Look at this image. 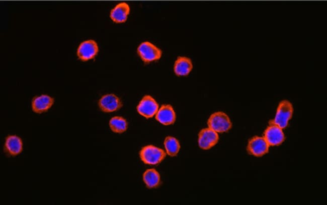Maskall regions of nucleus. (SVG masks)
Masks as SVG:
<instances>
[{"label": "nucleus", "mask_w": 327, "mask_h": 205, "mask_svg": "<svg viewBox=\"0 0 327 205\" xmlns=\"http://www.w3.org/2000/svg\"><path fill=\"white\" fill-rule=\"evenodd\" d=\"M293 113L292 103L287 100H283L278 104L275 118L269 122V124H274L282 129L285 128L287 126Z\"/></svg>", "instance_id": "f257e3e1"}, {"label": "nucleus", "mask_w": 327, "mask_h": 205, "mask_svg": "<svg viewBox=\"0 0 327 205\" xmlns=\"http://www.w3.org/2000/svg\"><path fill=\"white\" fill-rule=\"evenodd\" d=\"M207 124L209 128L219 133L227 132L232 127L228 116L222 111L212 113L208 120Z\"/></svg>", "instance_id": "f03ea898"}, {"label": "nucleus", "mask_w": 327, "mask_h": 205, "mask_svg": "<svg viewBox=\"0 0 327 205\" xmlns=\"http://www.w3.org/2000/svg\"><path fill=\"white\" fill-rule=\"evenodd\" d=\"M139 156L145 164L156 165L165 159L166 154L161 149L152 145H147L141 149Z\"/></svg>", "instance_id": "7ed1b4c3"}, {"label": "nucleus", "mask_w": 327, "mask_h": 205, "mask_svg": "<svg viewBox=\"0 0 327 205\" xmlns=\"http://www.w3.org/2000/svg\"><path fill=\"white\" fill-rule=\"evenodd\" d=\"M137 53L145 63H149L160 58L161 50L148 41L142 42L138 47Z\"/></svg>", "instance_id": "20e7f679"}, {"label": "nucleus", "mask_w": 327, "mask_h": 205, "mask_svg": "<svg viewBox=\"0 0 327 205\" xmlns=\"http://www.w3.org/2000/svg\"><path fill=\"white\" fill-rule=\"evenodd\" d=\"M98 52L97 43L94 40L89 39L80 43L77 49L76 54L80 60L86 61L95 58Z\"/></svg>", "instance_id": "39448f33"}, {"label": "nucleus", "mask_w": 327, "mask_h": 205, "mask_svg": "<svg viewBox=\"0 0 327 205\" xmlns=\"http://www.w3.org/2000/svg\"><path fill=\"white\" fill-rule=\"evenodd\" d=\"M269 146L264 137L255 136L249 141L247 150L250 155L260 157L269 152Z\"/></svg>", "instance_id": "423d86ee"}, {"label": "nucleus", "mask_w": 327, "mask_h": 205, "mask_svg": "<svg viewBox=\"0 0 327 205\" xmlns=\"http://www.w3.org/2000/svg\"><path fill=\"white\" fill-rule=\"evenodd\" d=\"M158 109V104L150 95L144 96L137 106V112L146 118L152 117Z\"/></svg>", "instance_id": "0eeeda50"}, {"label": "nucleus", "mask_w": 327, "mask_h": 205, "mask_svg": "<svg viewBox=\"0 0 327 205\" xmlns=\"http://www.w3.org/2000/svg\"><path fill=\"white\" fill-rule=\"evenodd\" d=\"M269 124L264 132V138L269 146L280 145L285 139L282 129L276 124Z\"/></svg>", "instance_id": "6e6552de"}, {"label": "nucleus", "mask_w": 327, "mask_h": 205, "mask_svg": "<svg viewBox=\"0 0 327 205\" xmlns=\"http://www.w3.org/2000/svg\"><path fill=\"white\" fill-rule=\"evenodd\" d=\"M98 105L103 112L109 113L116 111L122 106L120 98L114 94H107L102 96Z\"/></svg>", "instance_id": "1a4fd4ad"}, {"label": "nucleus", "mask_w": 327, "mask_h": 205, "mask_svg": "<svg viewBox=\"0 0 327 205\" xmlns=\"http://www.w3.org/2000/svg\"><path fill=\"white\" fill-rule=\"evenodd\" d=\"M219 136L217 132L210 128L201 129L198 134V144L200 148L208 150L218 142Z\"/></svg>", "instance_id": "9d476101"}, {"label": "nucleus", "mask_w": 327, "mask_h": 205, "mask_svg": "<svg viewBox=\"0 0 327 205\" xmlns=\"http://www.w3.org/2000/svg\"><path fill=\"white\" fill-rule=\"evenodd\" d=\"M54 102L53 97L46 94L37 96L31 102L32 110L36 113H42L48 111Z\"/></svg>", "instance_id": "9b49d317"}, {"label": "nucleus", "mask_w": 327, "mask_h": 205, "mask_svg": "<svg viewBox=\"0 0 327 205\" xmlns=\"http://www.w3.org/2000/svg\"><path fill=\"white\" fill-rule=\"evenodd\" d=\"M176 113L171 105H162L156 113L155 119L161 124L168 125L176 120Z\"/></svg>", "instance_id": "f8f14e48"}, {"label": "nucleus", "mask_w": 327, "mask_h": 205, "mask_svg": "<svg viewBox=\"0 0 327 205\" xmlns=\"http://www.w3.org/2000/svg\"><path fill=\"white\" fill-rule=\"evenodd\" d=\"M23 150V142L17 135H10L6 138L4 151L7 154L15 156L20 154Z\"/></svg>", "instance_id": "ddd939ff"}, {"label": "nucleus", "mask_w": 327, "mask_h": 205, "mask_svg": "<svg viewBox=\"0 0 327 205\" xmlns=\"http://www.w3.org/2000/svg\"><path fill=\"white\" fill-rule=\"evenodd\" d=\"M130 13V7L128 4L122 2L117 4L111 11L110 17L116 23L125 22Z\"/></svg>", "instance_id": "4468645a"}, {"label": "nucleus", "mask_w": 327, "mask_h": 205, "mask_svg": "<svg viewBox=\"0 0 327 205\" xmlns=\"http://www.w3.org/2000/svg\"><path fill=\"white\" fill-rule=\"evenodd\" d=\"M193 69L190 58L186 56H179L176 60L174 71L178 76H186L189 74Z\"/></svg>", "instance_id": "2eb2a0df"}, {"label": "nucleus", "mask_w": 327, "mask_h": 205, "mask_svg": "<svg viewBox=\"0 0 327 205\" xmlns=\"http://www.w3.org/2000/svg\"><path fill=\"white\" fill-rule=\"evenodd\" d=\"M143 180L148 188L157 187L160 182L159 174L153 168L147 169L144 172L143 174Z\"/></svg>", "instance_id": "dca6fc26"}, {"label": "nucleus", "mask_w": 327, "mask_h": 205, "mask_svg": "<svg viewBox=\"0 0 327 205\" xmlns=\"http://www.w3.org/2000/svg\"><path fill=\"white\" fill-rule=\"evenodd\" d=\"M109 124L112 131L118 133L125 131L128 126L126 120L120 116L113 117L110 120Z\"/></svg>", "instance_id": "f3484780"}, {"label": "nucleus", "mask_w": 327, "mask_h": 205, "mask_svg": "<svg viewBox=\"0 0 327 205\" xmlns=\"http://www.w3.org/2000/svg\"><path fill=\"white\" fill-rule=\"evenodd\" d=\"M164 146L167 153L171 157L176 156L180 149L178 140L171 136H168L165 138Z\"/></svg>", "instance_id": "a211bd4d"}]
</instances>
